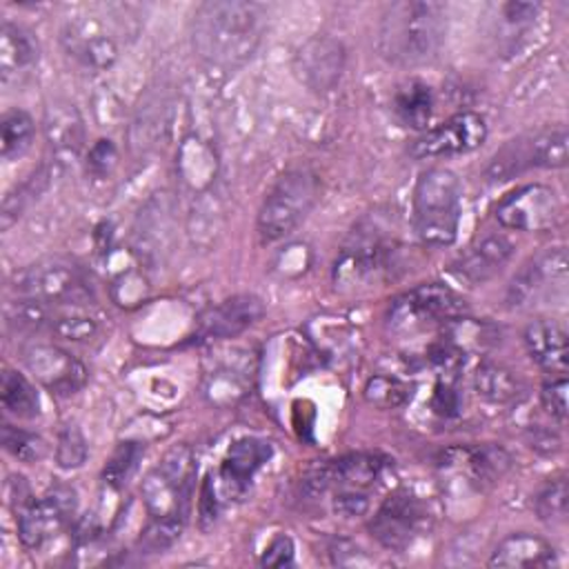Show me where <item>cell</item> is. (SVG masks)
<instances>
[{
  "label": "cell",
  "mask_w": 569,
  "mask_h": 569,
  "mask_svg": "<svg viewBox=\"0 0 569 569\" xmlns=\"http://www.w3.org/2000/svg\"><path fill=\"white\" fill-rule=\"evenodd\" d=\"M264 31V9L244 0L202 2L191 18L196 56L220 71L244 64L258 49Z\"/></svg>",
  "instance_id": "obj_1"
},
{
  "label": "cell",
  "mask_w": 569,
  "mask_h": 569,
  "mask_svg": "<svg viewBox=\"0 0 569 569\" xmlns=\"http://www.w3.org/2000/svg\"><path fill=\"white\" fill-rule=\"evenodd\" d=\"M447 9L431 0L391 2L378 27L380 56L398 67L429 62L442 47Z\"/></svg>",
  "instance_id": "obj_2"
},
{
  "label": "cell",
  "mask_w": 569,
  "mask_h": 569,
  "mask_svg": "<svg viewBox=\"0 0 569 569\" xmlns=\"http://www.w3.org/2000/svg\"><path fill=\"white\" fill-rule=\"evenodd\" d=\"M462 184L451 169L431 167L413 187V231L427 247H449L458 238Z\"/></svg>",
  "instance_id": "obj_3"
},
{
  "label": "cell",
  "mask_w": 569,
  "mask_h": 569,
  "mask_svg": "<svg viewBox=\"0 0 569 569\" xmlns=\"http://www.w3.org/2000/svg\"><path fill=\"white\" fill-rule=\"evenodd\" d=\"M320 198V178L309 164L284 169L267 191L256 229L264 242L287 238L316 207Z\"/></svg>",
  "instance_id": "obj_4"
},
{
  "label": "cell",
  "mask_w": 569,
  "mask_h": 569,
  "mask_svg": "<svg viewBox=\"0 0 569 569\" xmlns=\"http://www.w3.org/2000/svg\"><path fill=\"white\" fill-rule=\"evenodd\" d=\"M398 264L396 244L378 231V224L353 229L333 264V282L342 291L378 287L393 276Z\"/></svg>",
  "instance_id": "obj_5"
},
{
  "label": "cell",
  "mask_w": 569,
  "mask_h": 569,
  "mask_svg": "<svg viewBox=\"0 0 569 569\" xmlns=\"http://www.w3.org/2000/svg\"><path fill=\"white\" fill-rule=\"evenodd\" d=\"M569 158V138L565 124H556L529 136H520L500 147L485 169L491 182L511 180L529 169H560Z\"/></svg>",
  "instance_id": "obj_6"
},
{
  "label": "cell",
  "mask_w": 569,
  "mask_h": 569,
  "mask_svg": "<svg viewBox=\"0 0 569 569\" xmlns=\"http://www.w3.org/2000/svg\"><path fill=\"white\" fill-rule=\"evenodd\" d=\"M465 298L442 282H425L398 296L387 311V327L398 336H413L465 316Z\"/></svg>",
  "instance_id": "obj_7"
},
{
  "label": "cell",
  "mask_w": 569,
  "mask_h": 569,
  "mask_svg": "<svg viewBox=\"0 0 569 569\" xmlns=\"http://www.w3.org/2000/svg\"><path fill=\"white\" fill-rule=\"evenodd\" d=\"M196 476V458L187 445H178L144 476L142 500L151 518H184Z\"/></svg>",
  "instance_id": "obj_8"
},
{
  "label": "cell",
  "mask_w": 569,
  "mask_h": 569,
  "mask_svg": "<svg viewBox=\"0 0 569 569\" xmlns=\"http://www.w3.org/2000/svg\"><path fill=\"white\" fill-rule=\"evenodd\" d=\"M13 289L18 298L40 300L44 305H84L91 289L78 264L64 258H47L33 262L13 276Z\"/></svg>",
  "instance_id": "obj_9"
},
{
  "label": "cell",
  "mask_w": 569,
  "mask_h": 569,
  "mask_svg": "<svg viewBox=\"0 0 569 569\" xmlns=\"http://www.w3.org/2000/svg\"><path fill=\"white\" fill-rule=\"evenodd\" d=\"M560 216V202L551 187L533 182L509 191L496 207V220L513 231H547Z\"/></svg>",
  "instance_id": "obj_10"
},
{
  "label": "cell",
  "mask_w": 569,
  "mask_h": 569,
  "mask_svg": "<svg viewBox=\"0 0 569 569\" xmlns=\"http://www.w3.org/2000/svg\"><path fill=\"white\" fill-rule=\"evenodd\" d=\"M385 469V460L373 453H349L327 465L309 469L302 489L309 496L327 491H369Z\"/></svg>",
  "instance_id": "obj_11"
},
{
  "label": "cell",
  "mask_w": 569,
  "mask_h": 569,
  "mask_svg": "<svg viewBox=\"0 0 569 569\" xmlns=\"http://www.w3.org/2000/svg\"><path fill=\"white\" fill-rule=\"evenodd\" d=\"M425 525L427 511L422 502L407 491H396L378 507L369 522V531L382 547L402 551L422 533Z\"/></svg>",
  "instance_id": "obj_12"
},
{
  "label": "cell",
  "mask_w": 569,
  "mask_h": 569,
  "mask_svg": "<svg viewBox=\"0 0 569 569\" xmlns=\"http://www.w3.org/2000/svg\"><path fill=\"white\" fill-rule=\"evenodd\" d=\"M487 138V122L476 111H460L445 120L442 124L425 131L413 140L409 153L418 160L425 158H447L458 153H469L478 149Z\"/></svg>",
  "instance_id": "obj_13"
},
{
  "label": "cell",
  "mask_w": 569,
  "mask_h": 569,
  "mask_svg": "<svg viewBox=\"0 0 569 569\" xmlns=\"http://www.w3.org/2000/svg\"><path fill=\"white\" fill-rule=\"evenodd\" d=\"M76 509V491L58 487L42 498H33L18 511V538L27 549H40L56 538Z\"/></svg>",
  "instance_id": "obj_14"
},
{
  "label": "cell",
  "mask_w": 569,
  "mask_h": 569,
  "mask_svg": "<svg viewBox=\"0 0 569 569\" xmlns=\"http://www.w3.org/2000/svg\"><path fill=\"white\" fill-rule=\"evenodd\" d=\"M347 62L345 44L331 36H311L293 56L296 78L316 93L336 89Z\"/></svg>",
  "instance_id": "obj_15"
},
{
  "label": "cell",
  "mask_w": 569,
  "mask_h": 569,
  "mask_svg": "<svg viewBox=\"0 0 569 569\" xmlns=\"http://www.w3.org/2000/svg\"><path fill=\"white\" fill-rule=\"evenodd\" d=\"M567 282V251L565 247H549L531 256L513 276L507 289L509 307H527L540 296L551 293L553 287L565 289Z\"/></svg>",
  "instance_id": "obj_16"
},
{
  "label": "cell",
  "mask_w": 569,
  "mask_h": 569,
  "mask_svg": "<svg viewBox=\"0 0 569 569\" xmlns=\"http://www.w3.org/2000/svg\"><path fill=\"white\" fill-rule=\"evenodd\" d=\"M27 369L56 396H71L87 382L84 365L56 345H31L22 353Z\"/></svg>",
  "instance_id": "obj_17"
},
{
  "label": "cell",
  "mask_w": 569,
  "mask_h": 569,
  "mask_svg": "<svg viewBox=\"0 0 569 569\" xmlns=\"http://www.w3.org/2000/svg\"><path fill=\"white\" fill-rule=\"evenodd\" d=\"M513 256V242L502 233H489L476 240L451 262V273L467 284H482L493 278Z\"/></svg>",
  "instance_id": "obj_18"
},
{
  "label": "cell",
  "mask_w": 569,
  "mask_h": 569,
  "mask_svg": "<svg viewBox=\"0 0 569 569\" xmlns=\"http://www.w3.org/2000/svg\"><path fill=\"white\" fill-rule=\"evenodd\" d=\"M264 316V305L253 293L231 296L216 307H209L198 327L200 338H233L256 325Z\"/></svg>",
  "instance_id": "obj_19"
},
{
  "label": "cell",
  "mask_w": 569,
  "mask_h": 569,
  "mask_svg": "<svg viewBox=\"0 0 569 569\" xmlns=\"http://www.w3.org/2000/svg\"><path fill=\"white\" fill-rule=\"evenodd\" d=\"M271 453L273 449L267 440H260V438L236 440L220 465V487L224 496L242 498L251 485V478L271 458Z\"/></svg>",
  "instance_id": "obj_20"
},
{
  "label": "cell",
  "mask_w": 569,
  "mask_h": 569,
  "mask_svg": "<svg viewBox=\"0 0 569 569\" xmlns=\"http://www.w3.org/2000/svg\"><path fill=\"white\" fill-rule=\"evenodd\" d=\"M553 565H558L556 547L542 536L527 531L509 533L493 547L489 556V567L502 569H545Z\"/></svg>",
  "instance_id": "obj_21"
},
{
  "label": "cell",
  "mask_w": 569,
  "mask_h": 569,
  "mask_svg": "<svg viewBox=\"0 0 569 569\" xmlns=\"http://www.w3.org/2000/svg\"><path fill=\"white\" fill-rule=\"evenodd\" d=\"M531 360L549 371L565 376L567 371V331L558 320H531L522 333Z\"/></svg>",
  "instance_id": "obj_22"
},
{
  "label": "cell",
  "mask_w": 569,
  "mask_h": 569,
  "mask_svg": "<svg viewBox=\"0 0 569 569\" xmlns=\"http://www.w3.org/2000/svg\"><path fill=\"white\" fill-rule=\"evenodd\" d=\"M445 460H447L445 462L447 467H456V469L465 471L478 487L493 485L511 467L509 453L498 445H478V447L449 449L445 453Z\"/></svg>",
  "instance_id": "obj_23"
},
{
  "label": "cell",
  "mask_w": 569,
  "mask_h": 569,
  "mask_svg": "<svg viewBox=\"0 0 569 569\" xmlns=\"http://www.w3.org/2000/svg\"><path fill=\"white\" fill-rule=\"evenodd\" d=\"M67 51L84 67L93 71H104L118 60V44L111 36L91 29L87 22L69 24L62 36Z\"/></svg>",
  "instance_id": "obj_24"
},
{
  "label": "cell",
  "mask_w": 569,
  "mask_h": 569,
  "mask_svg": "<svg viewBox=\"0 0 569 569\" xmlns=\"http://www.w3.org/2000/svg\"><path fill=\"white\" fill-rule=\"evenodd\" d=\"M44 136L53 153L76 156L84 142V124L71 102L58 100L44 111Z\"/></svg>",
  "instance_id": "obj_25"
},
{
  "label": "cell",
  "mask_w": 569,
  "mask_h": 569,
  "mask_svg": "<svg viewBox=\"0 0 569 569\" xmlns=\"http://www.w3.org/2000/svg\"><path fill=\"white\" fill-rule=\"evenodd\" d=\"M38 60V42L33 36L11 20H2L0 27V73L2 80H11L20 71L29 69Z\"/></svg>",
  "instance_id": "obj_26"
},
{
  "label": "cell",
  "mask_w": 569,
  "mask_h": 569,
  "mask_svg": "<svg viewBox=\"0 0 569 569\" xmlns=\"http://www.w3.org/2000/svg\"><path fill=\"white\" fill-rule=\"evenodd\" d=\"M391 109L402 127L422 131L433 113V91L422 80H407L393 91Z\"/></svg>",
  "instance_id": "obj_27"
},
{
  "label": "cell",
  "mask_w": 569,
  "mask_h": 569,
  "mask_svg": "<svg viewBox=\"0 0 569 569\" xmlns=\"http://www.w3.org/2000/svg\"><path fill=\"white\" fill-rule=\"evenodd\" d=\"M473 389L487 402L507 405L522 393V380L509 367L482 360L473 371Z\"/></svg>",
  "instance_id": "obj_28"
},
{
  "label": "cell",
  "mask_w": 569,
  "mask_h": 569,
  "mask_svg": "<svg viewBox=\"0 0 569 569\" xmlns=\"http://www.w3.org/2000/svg\"><path fill=\"white\" fill-rule=\"evenodd\" d=\"M440 331H442L440 338L451 342L465 356L482 353L493 345H498V338H500V331L493 325L485 320H473L467 316H458L449 320L447 325L440 327Z\"/></svg>",
  "instance_id": "obj_29"
},
{
  "label": "cell",
  "mask_w": 569,
  "mask_h": 569,
  "mask_svg": "<svg viewBox=\"0 0 569 569\" xmlns=\"http://www.w3.org/2000/svg\"><path fill=\"white\" fill-rule=\"evenodd\" d=\"M0 400H2V407L16 418L31 420L40 413L38 391L20 371L4 369L0 380Z\"/></svg>",
  "instance_id": "obj_30"
},
{
  "label": "cell",
  "mask_w": 569,
  "mask_h": 569,
  "mask_svg": "<svg viewBox=\"0 0 569 569\" xmlns=\"http://www.w3.org/2000/svg\"><path fill=\"white\" fill-rule=\"evenodd\" d=\"M33 118L22 109H9L0 120V153L4 160L22 156L33 140Z\"/></svg>",
  "instance_id": "obj_31"
},
{
  "label": "cell",
  "mask_w": 569,
  "mask_h": 569,
  "mask_svg": "<svg viewBox=\"0 0 569 569\" xmlns=\"http://www.w3.org/2000/svg\"><path fill=\"white\" fill-rule=\"evenodd\" d=\"M362 396L378 409H398L411 398V385L398 376L378 373L365 382Z\"/></svg>",
  "instance_id": "obj_32"
},
{
  "label": "cell",
  "mask_w": 569,
  "mask_h": 569,
  "mask_svg": "<svg viewBox=\"0 0 569 569\" xmlns=\"http://www.w3.org/2000/svg\"><path fill=\"white\" fill-rule=\"evenodd\" d=\"M2 447L16 460L27 465L42 460L47 453V442L40 436L13 425H2Z\"/></svg>",
  "instance_id": "obj_33"
},
{
  "label": "cell",
  "mask_w": 569,
  "mask_h": 569,
  "mask_svg": "<svg viewBox=\"0 0 569 569\" xmlns=\"http://www.w3.org/2000/svg\"><path fill=\"white\" fill-rule=\"evenodd\" d=\"M142 451L144 449L138 442H120L102 469V482L111 489H122L124 482L136 471L138 460L142 458Z\"/></svg>",
  "instance_id": "obj_34"
},
{
  "label": "cell",
  "mask_w": 569,
  "mask_h": 569,
  "mask_svg": "<svg viewBox=\"0 0 569 569\" xmlns=\"http://www.w3.org/2000/svg\"><path fill=\"white\" fill-rule=\"evenodd\" d=\"M533 507L542 522H549V525L565 522V518H567V480L562 476L549 480L536 493Z\"/></svg>",
  "instance_id": "obj_35"
},
{
  "label": "cell",
  "mask_w": 569,
  "mask_h": 569,
  "mask_svg": "<svg viewBox=\"0 0 569 569\" xmlns=\"http://www.w3.org/2000/svg\"><path fill=\"white\" fill-rule=\"evenodd\" d=\"M182 527H184V518H151L149 516V522L140 536V547L147 549L149 553L162 551L180 538Z\"/></svg>",
  "instance_id": "obj_36"
},
{
  "label": "cell",
  "mask_w": 569,
  "mask_h": 569,
  "mask_svg": "<svg viewBox=\"0 0 569 569\" xmlns=\"http://www.w3.org/2000/svg\"><path fill=\"white\" fill-rule=\"evenodd\" d=\"M87 440L80 433V429L76 425H67L60 433H58V442H56V462L62 469H76L87 460Z\"/></svg>",
  "instance_id": "obj_37"
},
{
  "label": "cell",
  "mask_w": 569,
  "mask_h": 569,
  "mask_svg": "<svg viewBox=\"0 0 569 569\" xmlns=\"http://www.w3.org/2000/svg\"><path fill=\"white\" fill-rule=\"evenodd\" d=\"M51 331L67 340H87L98 331V322L84 313H58Z\"/></svg>",
  "instance_id": "obj_38"
},
{
  "label": "cell",
  "mask_w": 569,
  "mask_h": 569,
  "mask_svg": "<svg viewBox=\"0 0 569 569\" xmlns=\"http://www.w3.org/2000/svg\"><path fill=\"white\" fill-rule=\"evenodd\" d=\"M567 389H569L567 378L565 376H556V378L547 380L542 385V391H540V400H542L545 411L553 420H558L560 425L567 422V411H569L567 409Z\"/></svg>",
  "instance_id": "obj_39"
},
{
  "label": "cell",
  "mask_w": 569,
  "mask_h": 569,
  "mask_svg": "<svg viewBox=\"0 0 569 569\" xmlns=\"http://www.w3.org/2000/svg\"><path fill=\"white\" fill-rule=\"evenodd\" d=\"M116 164H118L116 144L107 138L96 140L87 153V173H91L93 178H107Z\"/></svg>",
  "instance_id": "obj_40"
},
{
  "label": "cell",
  "mask_w": 569,
  "mask_h": 569,
  "mask_svg": "<svg viewBox=\"0 0 569 569\" xmlns=\"http://www.w3.org/2000/svg\"><path fill=\"white\" fill-rule=\"evenodd\" d=\"M460 407H462V400H460V393L453 387V382L449 378L438 380L433 387V393H431L433 413H438L440 418H453L460 413Z\"/></svg>",
  "instance_id": "obj_41"
},
{
  "label": "cell",
  "mask_w": 569,
  "mask_h": 569,
  "mask_svg": "<svg viewBox=\"0 0 569 569\" xmlns=\"http://www.w3.org/2000/svg\"><path fill=\"white\" fill-rule=\"evenodd\" d=\"M369 509V493L367 491H336L333 496V511L342 518H356L367 513Z\"/></svg>",
  "instance_id": "obj_42"
},
{
  "label": "cell",
  "mask_w": 569,
  "mask_h": 569,
  "mask_svg": "<svg viewBox=\"0 0 569 569\" xmlns=\"http://www.w3.org/2000/svg\"><path fill=\"white\" fill-rule=\"evenodd\" d=\"M293 551H296V549H293V540H291L289 536L280 533V536H276V538L267 545V549H264L260 562L267 565V567H284V565H291V562H293Z\"/></svg>",
  "instance_id": "obj_43"
},
{
  "label": "cell",
  "mask_w": 569,
  "mask_h": 569,
  "mask_svg": "<svg viewBox=\"0 0 569 569\" xmlns=\"http://www.w3.org/2000/svg\"><path fill=\"white\" fill-rule=\"evenodd\" d=\"M329 553H331V562H333V565H347V567H351V565H369V562H371V560L365 556V551H362L358 545H353L351 540H336V542L331 545Z\"/></svg>",
  "instance_id": "obj_44"
},
{
  "label": "cell",
  "mask_w": 569,
  "mask_h": 569,
  "mask_svg": "<svg viewBox=\"0 0 569 569\" xmlns=\"http://www.w3.org/2000/svg\"><path fill=\"white\" fill-rule=\"evenodd\" d=\"M527 442L533 451L538 453H545V456H551L560 449V438L556 431L542 427V425H536L527 431Z\"/></svg>",
  "instance_id": "obj_45"
},
{
  "label": "cell",
  "mask_w": 569,
  "mask_h": 569,
  "mask_svg": "<svg viewBox=\"0 0 569 569\" xmlns=\"http://www.w3.org/2000/svg\"><path fill=\"white\" fill-rule=\"evenodd\" d=\"M200 520L202 525H209L216 520L218 516V496H216V485L211 482V478H207L202 482V489H200Z\"/></svg>",
  "instance_id": "obj_46"
}]
</instances>
